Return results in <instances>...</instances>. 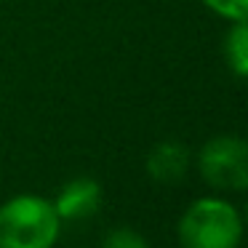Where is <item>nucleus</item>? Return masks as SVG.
Listing matches in <instances>:
<instances>
[{
    "label": "nucleus",
    "instance_id": "obj_1",
    "mask_svg": "<svg viewBox=\"0 0 248 248\" xmlns=\"http://www.w3.org/2000/svg\"><path fill=\"white\" fill-rule=\"evenodd\" d=\"M62 219L40 195H14L0 205V248H54Z\"/></svg>",
    "mask_w": 248,
    "mask_h": 248
},
{
    "label": "nucleus",
    "instance_id": "obj_2",
    "mask_svg": "<svg viewBox=\"0 0 248 248\" xmlns=\"http://www.w3.org/2000/svg\"><path fill=\"white\" fill-rule=\"evenodd\" d=\"M182 248H237L243 240L240 211L221 198H200L179 219Z\"/></svg>",
    "mask_w": 248,
    "mask_h": 248
},
{
    "label": "nucleus",
    "instance_id": "obj_3",
    "mask_svg": "<svg viewBox=\"0 0 248 248\" xmlns=\"http://www.w3.org/2000/svg\"><path fill=\"white\" fill-rule=\"evenodd\" d=\"M200 176L224 192L248 189V139L240 136H214L198 155Z\"/></svg>",
    "mask_w": 248,
    "mask_h": 248
},
{
    "label": "nucleus",
    "instance_id": "obj_4",
    "mask_svg": "<svg viewBox=\"0 0 248 248\" xmlns=\"http://www.w3.org/2000/svg\"><path fill=\"white\" fill-rule=\"evenodd\" d=\"M102 205V187L99 182H93L91 176H78L72 182H67L56 195V214L62 221H80L86 216L96 214Z\"/></svg>",
    "mask_w": 248,
    "mask_h": 248
},
{
    "label": "nucleus",
    "instance_id": "obj_5",
    "mask_svg": "<svg viewBox=\"0 0 248 248\" xmlns=\"http://www.w3.org/2000/svg\"><path fill=\"white\" fill-rule=\"evenodd\" d=\"M187 168H189V150L179 141H160L147 155V173L155 182L163 184L182 182Z\"/></svg>",
    "mask_w": 248,
    "mask_h": 248
},
{
    "label": "nucleus",
    "instance_id": "obj_6",
    "mask_svg": "<svg viewBox=\"0 0 248 248\" xmlns=\"http://www.w3.org/2000/svg\"><path fill=\"white\" fill-rule=\"evenodd\" d=\"M224 56L237 78H248V19L232 22L224 38Z\"/></svg>",
    "mask_w": 248,
    "mask_h": 248
},
{
    "label": "nucleus",
    "instance_id": "obj_7",
    "mask_svg": "<svg viewBox=\"0 0 248 248\" xmlns=\"http://www.w3.org/2000/svg\"><path fill=\"white\" fill-rule=\"evenodd\" d=\"M102 248H150L144 235H139L136 230H128V227H120V230H112L104 235Z\"/></svg>",
    "mask_w": 248,
    "mask_h": 248
},
{
    "label": "nucleus",
    "instance_id": "obj_8",
    "mask_svg": "<svg viewBox=\"0 0 248 248\" xmlns=\"http://www.w3.org/2000/svg\"><path fill=\"white\" fill-rule=\"evenodd\" d=\"M214 14L230 19V22H240L248 19V0H203Z\"/></svg>",
    "mask_w": 248,
    "mask_h": 248
},
{
    "label": "nucleus",
    "instance_id": "obj_9",
    "mask_svg": "<svg viewBox=\"0 0 248 248\" xmlns=\"http://www.w3.org/2000/svg\"><path fill=\"white\" fill-rule=\"evenodd\" d=\"M246 224H248V205H246Z\"/></svg>",
    "mask_w": 248,
    "mask_h": 248
}]
</instances>
